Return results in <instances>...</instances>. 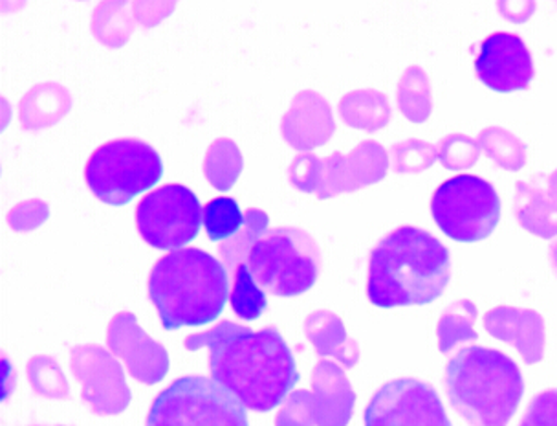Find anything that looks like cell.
I'll return each instance as SVG.
<instances>
[{
	"instance_id": "6da1fadb",
	"label": "cell",
	"mask_w": 557,
	"mask_h": 426,
	"mask_svg": "<svg viewBox=\"0 0 557 426\" xmlns=\"http://www.w3.org/2000/svg\"><path fill=\"white\" fill-rule=\"evenodd\" d=\"M208 345L209 369L216 382L253 412H272L299 382L296 358L275 327L251 331L224 320L186 339L187 350Z\"/></svg>"
},
{
	"instance_id": "7a4b0ae2",
	"label": "cell",
	"mask_w": 557,
	"mask_h": 426,
	"mask_svg": "<svg viewBox=\"0 0 557 426\" xmlns=\"http://www.w3.org/2000/svg\"><path fill=\"white\" fill-rule=\"evenodd\" d=\"M451 278V257L435 235L400 227L371 252L367 296L372 305L395 309L441 299Z\"/></svg>"
},
{
	"instance_id": "3957f363",
	"label": "cell",
	"mask_w": 557,
	"mask_h": 426,
	"mask_svg": "<svg viewBox=\"0 0 557 426\" xmlns=\"http://www.w3.org/2000/svg\"><path fill=\"white\" fill-rule=\"evenodd\" d=\"M230 294L226 265L200 248L160 257L149 276V299L168 331L215 321Z\"/></svg>"
},
{
	"instance_id": "277c9868",
	"label": "cell",
	"mask_w": 557,
	"mask_h": 426,
	"mask_svg": "<svg viewBox=\"0 0 557 426\" xmlns=\"http://www.w3.org/2000/svg\"><path fill=\"white\" fill-rule=\"evenodd\" d=\"M446 393L471 426H506L521 403L524 380L503 351L471 345L447 363Z\"/></svg>"
},
{
	"instance_id": "5b68a950",
	"label": "cell",
	"mask_w": 557,
	"mask_h": 426,
	"mask_svg": "<svg viewBox=\"0 0 557 426\" xmlns=\"http://www.w3.org/2000/svg\"><path fill=\"white\" fill-rule=\"evenodd\" d=\"M246 267L267 294L292 299L312 289L318 280L320 246L301 228H273L251 246Z\"/></svg>"
},
{
	"instance_id": "8992f818",
	"label": "cell",
	"mask_w": 557,
	"mask_h": 426,
	"mask_svg": "<svg viewBox=\"0 0 557 426\" xmlns=\"http://www.w3.org/2000/svg\"><path fill=\"white\" fill-rule=\"evenodd\" d=\"M162 175V157L147 142L136 138H120L99 146L85 168L90 192L111 206L127 205L158 184Z\"/></svg>"
},
{
	"instance_id": "52a82bcc",
	"label": "cell",
	"mask_w": 557,
	"mask_h": 426,
	"mask_svg": "<svg viewBox=\"0 0 557 426\" xmlns=\"http://www.w3.org/2000/svg\"><path fill=\"white\" fill-rule=\"evenodd\" d=\"M146 426H250L246 406L215 379L191 375L152 401Z\"/></svg>"
},
{
	"instance_id": "ba28073f",
	"label": "cell",
	"mask_w": 557,
	"mask_h": 426,
	"mask_svg": "<svg viewBox=\"0 0 557 426\" xmlns=\"http://www.w3.org/2000/svg\"><path fill=\"white\" fill-rule=\"evenodd\" d=\"M431 214L447 238L476 243L494 234L499 224V193L481 177H453L433 193Z\"/></svg>"
},
{
	"instance_id": "9c48e42d",
	"label": "cell",
	"mask_w": 557,
	"mask_h": 426,
	"mask_svg": "<svg viewBox=\"0 0 557 426\" xmlns=\"http://www.w3.org/2000/svg\"><path fill=\"white\" fill-rule=\"evenodd\" d=\"M202 222L197 195L181 184H165L147 193L136 208L139 235L158 251H181L197 240Z\"/></svg>"
},
{
	"instance_id": "30bf717a",
	"label": "cell",
	"mask_w": 557,
	"mask_h": 426,
	"mask_svg": "<svg viewBox=\"0 0 557 426\" xmlns=\"http://www.w3.org/2000/svg\"><path fill=\"white\" fill-rule=\"evenodd\" d=\"M313 391L290 393L275 419L277 426H347L352 417L356 393L342 368L329 361L315 364Z\"/></svg>"
},
{
	"instance_id": "8fae6325",
	"label": "cell",
	"mask_w": 557,
	"mask_h": 426,
	"mask_svg": "<svg viewBox=\"0 0 557 426\" xmlns=\"http://www.w3.org/2000/svg\"><path fill=\"white\" fill-rule=\"evenodd\" d=\"M366 426H451L433 386L417 379L383 385L366 409Z\"/></svg>"
},
{
	"instance_id": "7c38bea8",
	"label": "cell",
	"mask_w": 557,
	"mask_h": 426,
	"mask_svg": "<svg viewBox=\"0 0 557 426\" xmlns=\"http://www.w3.org/2000/svg\"><path fill=\"white\" fill-rule=\"evenodd\" d=\"M387 170L389 158L385 149L376 142H361L348 157L334 153L325 160L315 158L313 193L323 200L337 193L356 192L385 179Z\"/></svg>"
},
{
	"instance_id": "4fadbf2b",
	"label": "cell",
	"mask_w": 557,
	"mask_h": 426,
	"mask_svg": "<svg viewBox=\"0 0 557 426\" xmlns=\"http://www.w3.org/2000/svg\"><path fill=\"white\" fill-rule=\"evenodd\" d=\"M72 372L82 380L83 399L96 414H122L127 409L131 391L122 366L103 348L79 345L72 350Z\"/></svg>"
},
{
	"instance_id": "5bb4252c",
	"label": "cell",
	"mask_w": 557,
	"mask_h": 426,
	"mask_svg": "<svg viewBox=\"0 0 557 426\" xmlns=\"http://www.w3.org/2000/svg\"><path fill=\"white\" fill-rule=\"evenodd\" d=\"M476 76L495 93H517L534 80V61L521 37L497 32L487 36L475 59Z\"/></svg>"
},
{
	"instance_id": "9a60e30c",
	"label": "cell",
	"mask_w": 557,
	"mask_h": 426,
	"mask_svg": "<svg viewBox=\"0 0 557 426\" xmlns=\"http://www.w3.org/2000/svg\"><path fill=\"white\" fill-rule=\"evenodd\" d=\"M107 342L127 363L128 372L139 382L157 385L168 374V353L139 329L136 316L131 313H122L112 318Z\"/></svg>"
},
{
	"instance_id": "2e32d148",
	"label": "cell",
	"mask_w": 557,
	"mask_h": 426,
	"mask_svg": "<svg viewBox=\"0 0 557 426\" xmlns=\"http://www.w3.org/2000/svg\"><path fill=\"white\" fill-rule=\"evenodd\" d=\"M484 327L494 339L513 345L527 364H537L545 355V320L535 311L500 305L487 311Z\"/></svg>"
},
{
	"instance_id": "e0dca14e",
	"label": "cell",
	"mask_w": 557,
	"mask_h": 426,
	"mask_svg": "<svg viewBox=\"0 0 557 426\" xmlns=\"http://www.w3.org/2000/svg\"><path fill=\"white\" fill-rule=\"evenodd\" d=\"M332 131L331 107L315 93L299 94L283 122L286 141L297 149H315L331 138Z\"/></svg>"
},
{
	"instance_id": "ac0fdd59",
	"label": "cell",
	"mask_w": 557,
	"mask_h": 426,
	"mask_svg": "<svg viewBox=\"0 0 557 426\" xmlns=\"http://www.w3.org/2000/svg\"><path fill=\"white\" fill-rule=\"evenodd\" d=\"M305 333L321 356H334L347 368H355L360 361V348L347 337L342 320L329 311H318L305 321Z\"/></svg>"
},
{
	"instance_id": "d6986e66",
	"label": "cell",
	"mask_w": 557,
	"mask_h": 426,
	"mask_svg": "<svg viewBox=\"0 0 557 426\" xmlns=\"http://www.w3.org/2000/svg\"><path fill=\"white\" fill-rule=\"evenodd\" d=\"M517 216L522 227L545 238V224L548 238L557 234V205L546 200L540 190L521 182L517 186Z\"/></svg>"
},
{
	"instance_id": "ffe728a7",
	"label": "cell",
	"mask_w": 557,
	"mask_h": 426,
	"mask_svg": "<svg viewBox=\"0 0 557 426\" xmlns=\"http://www.w3.org/2000/svg\"><path fill=\"white\" fill-rule=\"evenodd\" d=\"M268 216L264 211L250 208L244 216V224L237 234L230 240L222 241L221 252L222 264L226 265L227 272L233 275L240 265H246V259L250 256L251 246L267 234Z\"/></svg>"
},
{
	"instance_id": "44dd1931",
	"label": "cell",
	"mask_w": 557,
	"mask_h": 426,
	"mask_svg": "<svg viewBox=\"0 0 557 426\" xmlns=\"http://www.w3.org/2000/svg\"><path fill=\"white\" fill-rule=\"evenodd\" d=\"M476 307L470 300H459L449 305L438 320L436 334H438V348L441 353H449L455 345L462 342H475L479 334L475 333Z\"/></svg>"
},
{
	"instance_id": "7402d4cb",
	"label": "cell",
	"mask_w": 557,
	"mask_h": 426,
	"mask_svg": "<svg viewBox=\"0 0 557 426\" xmlns=\"http://www.w3.org/2000/svg\"><path fill=\"white\" fill-rule=\"evenodd\" d=\"M203 171L208 181L221 190L226 192L237 182L240 171H243V158L238 153L237 146L232 141H216L213 146L209 147L203 162Z\"/></svg>"
},
{
	"instance_id": "603a6c76",
	"label": "cell",
	"mask_w": 557,
	"mask_h": 426,
	"mask_svg": "<svg viewBox=\"0 0 557 426\" xmlns=\"http://www.w3.org/2000/svg\"><path fill=\"white\" fill-rule=\"evenodd\" d=\"M367 93H355L345 96L342 101V114L345 122L352 127L380 129L389 122L391 109L387 98L383 94L372 93L369 106Z\"/></svg>"
},
{
	"instance_id": "cb8c5ba5",
	"label": "cell",
	"mask_w": 557,
	"mask_h": 426,
	"mask_svg": "<svg viewBox=\"0 0 557 426\" xmlns=\"http://www.w3.org/2000/svg\"><path fill=\"white\" fill-rule=\"evenodd\" d=\"M232 281L233 287L230 300H232L233 313L240 320H257L267 311V292L257 285V281L253 280V276H251L250 269L246 265H240L233 272Z\"/></svg>"
},
{
	"instance_id": "d4e9b609",
	"label": "cell",
	"mask_w": 557,
	"mask_h": 426,
	"mask_svg": "<svg viewBox=\"0 0 557 426\" xmlns=\"http://www.w3.org/2000/svg\"><path fill=\"white\" fill-rule=\"evenodd\" d=\"M203 224L211 241H226L243 228L244 216L237 200L216 197L203 208Z\"/></svg>"
},
{
	"instance_id": "484cf974",
	"label": "cell",
	"mask_w": 557,
	"mask_h": 426,
	"mask_svg": "<svg viewBox=\"0 0 557 426\" xmlns=\"http://www.w3.org/2000/svg\"><path fill=\"white\" fill-rule=\"evenodd\" d=\"M400 109L411 122H425L431 112V90L428 77L418 66H411L400 83Z\"/></svg>"
},
{
	"instance_id": "4316f807",
	"label": "cell",
	"mask_w": 557,
	"mask_h": 426,
	"mask_svg": "<svg viewBox=\"0 0 557 426\" xmlns=\"http://www.w3.org/2000/svg\"><path fill=\"white\" fill-rule=\"evenodd\" d=\"M484 151L506 170H519L524 163V147L505 129H486L479 136Z\"/></svg>"
},
{
	"instance_id": "83f0119b",
	"label": "cell",
	"mask_w": 557,
	"mask_h": 426,
	"mask_svg": "<svg viewBox=\"0 0 557 426\" xmlns=\"http://www.w3.org/2000/svg\"><path fill=\"white\" fill-rule=\"evenodd\" d=\"M438 157L447 170L471 168L479 158V146L465 135L447 136L442 141Z\"/></svg>"
},
{
	"instance_id": "f1b7e54d",
	"label": "cell",
	"mask_w": 557,
	"mask_h": 426,
	"mask_svg": "<svg viewBox=\"0 0 557 426\" xmlns=\"http://www.w3.org/2000/svg\"><path fill=\"white\" fill-rule=\"evenodd\" d=\"M393 155H395V170L400 173H411V166H409L411 160H417L418 168L422 171L430 168L436 158L435 147L418 141L398 144L393 147Z\"/></svg>"
},
{
	"instance_id": "f546056e",
	"label": "cell",
	"mask_w": 557,
	"mask_h": 426,
	"mask_svg": "<svg viewBox=\"0 0 557 426\" xmlns=\"http://www.w3.org/2000/svg\"><path fill=\"white\" fill-rule=\"evenodd\" d=\"M519 426H557V388L535 395Z\"/></svg>"
},
{
	"instance_id": "4dcf8cb0",
	"label": "cell",
	"mask_w": 557,
	"mask_h": 426,
	"mask_svg": "<svg viewBox=\"0 0 557 426\" xmlns=\"http://www.w3.org/2000/svg\"><path fill=\"white\" fill-rule=\"evenodd\" d=\"M550 195L557 199V171L550 177Z\"/></svg>"
},
{
	"instance_id": "1f68e13d",
	"label": "cell",
	"mask_w": 557,
	"mask_h": 426,
	"mask_svg": "<svg viewBox=\"0 0 557 426\" xmlns=\"http://www.w3.org/2000/svg\"><path fill=\"white\" fill-rule=\"evenodd\" d=\"M59 426H63V425H59Z\"/></svg>"
}]
</instances>
